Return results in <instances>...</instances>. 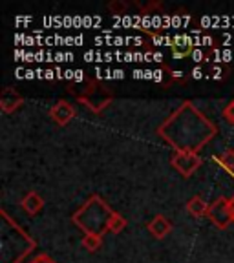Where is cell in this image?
<instances>
[{
	"instance_id": "cell-18",
	"label": "cell",
	"mask_w": 234,
	"mask_h": 263,
	"mask_svg": "<svg viewBox=\"0 0 234 263\" xmlns=\"http://www.w3.org/2000/svg\"><path fill=\"white\" fill-rule=\"evenodd\" d=\"M190 75H192V79H202L203 77V70L200 68V66H196V68L190 71Z\"/></svg>"
},
{
	"instance_id": "cell-22",
	"label": "cell",
	"mask_w": 234,
	"mask_h": 263,
	"mask_svg": "<svg viewBox=\"0 0 234 263\" xmlns=\"http://www.w3.org/2000/svg\"><path fill=\"white\" fill-rule=\"evenodd\" d=\"M82 26L92 28V26H94V18H92V16H82Z\"/></svg>"
},
{
	"instance_id": "cell-7",
	"label": "cell",
	"mask_w": 234,
	"mask_h": 263,
	"mask_svg": "<svg viewBox=\"0 0 234 263\" xmlns=\"http://www.w3.org/2000/svg\"><path fill=\"white\" fill-rule=\"evenodd\" d=\"M148 230H150V234H152L154 238L161 239L172 230V223L165 218V216H156L152 221L148 223Z\"/></svg>"
},
{
	"instance_id": "cell-5",
	"label": "cell",
	"mask_w": 234,
	"mask_h": 263,
	"mask_svg": "<svg viewBox=\"0 0 234 263\" xmlns=\"http://www.w3.org/2000/svg\"><path fill=\"white\" fill-rule=\"evenodd\" d=\"M49 117H51L59 126H64V124H68L75 117V108L71 106L70 103H66V101H59V103L53 104L51 110H49Z\"/></svg>"
},
{
	"instance_id": "cell-23",
	"label": "cell",
	"mask_w": 234,
	"mask_h": 263,
	"mask_svg": "<svg viewBox=\"0 0 234 263\" xmlns=\"http://www.w3.org/2000/svg\"><path fill=\"white\" fill-rule=\"evenodd\" d=\"M53 79H57V73H55V70H46V81H53Z\"/></svg>"
},
{
	"instance_id": "cell-34",
	"label": "cell",
	"mask_w": 234,
	"mask_h": 263,
	"mask_svg": "<svg viewBox=\"0 0 234 263\" xmlns=\"http://www.w3.org/2000/svg\"><path fill=\"white\" fill-rule=\"evenodd\" d=\"M229 209H230V218H232V221H234V197H230Z\"/></svg>"
},
{
	"instance_id": "cell-36",
	"label": "cell",
	"mask_w": 234,
	"mask_h": 263,
	"mask_svg": "<svg viewBox=\"0 0 234 263\" xmlns=\"http://www.w3.org/2000/svg\"><path fill=\"white\" fill-rule=\"evenodd\" d=\"M123 61L124 62H132V61H134V53H124Z\"/></svg>"
},
{
	"instance_id": "cell-2",
	"label": "cell",
	"mask_w": 234,
	"mask_h": 263,
	"mask_svg": "<svg viewBox=\"0 0 234 263\" xmlns=\"http://www.w3.org/2000/svg\"><path fill=\"white\" fill-rule=\"evenodd\" d=\"M114 210L106 205L104 199L99 196H92L77 212L74 214V223L81 227L86 234H99L103 236L108 230V223Z\"/></svg>"
},
{
	"instance_id": "cell-11",
	"label": "cell",
	"mask_w": 234,
	"mask_h": 263,
	"mask_svg": "<svg viewBox=\"0 0 234 263\" xmlns=\"http://www.w3.org/2000/svg\"><path fill=\"white\" fill-rule=\"evenodd\" d=\"M127 227V219L121 216V214L114 212L110 218V223H108V230H112V232H115V234H119L121 230Z\"/></svg>"
},
{
	"instance_id": "cell-33",
	"label": "cell",
	"mask_w": 234,
	"mask_h": 263,
	"mask_svg": "<svg viewBox=\"0 0 234 263\" xmlns=\"http://www.w3.org/2000/svg\"><path fill=\"white\" fill-rule=\"evenodd\" d=\"M132 75H134L136 79H145V71H141V70H134V73Z\"/></svg>"
},
{
	"instance_id": "cell-8",
	"label": "cell",
	"mask_w": 234,
	"mask_h": 263,
	"mask_svg": "<svg viewBox=\"0 0 234 263\" xmlns=\"http://www.w3.org/2000/svg\"><path fill=\"white\" fill-rule=\"evenodd\" d=\"M42 206H44V201H42V197L39 196L37 192H29L28 196L22 199V209H24L29 216H35L37 212H41Z\"/></svg>"
},
{
	"instance_id": "cell-15",
	"label": "cell",
	"mask_w": 234,
	"mask_h": 263,
	"mask_svg": "<svg viewBox=\"0 0 234 263\" xmlns=\"http://www.w3.org/2000/svg\"><path fill=\"white\" fill-rule=\"evenodd\" d=\"M190 57H192V61H194V62H202V61H205L207 55L203 53V51H202L200 48H194V49H192V53H190Z\"/></svg>"
},
{
	"instance_id": "cell-24",
	"label": "cell",
	"mask_w": 234,
	"mask_h": 263,
	"mask_svg": "<svg viewBox=\"0 0 234 263\" xmlns=\"http://www.w3.org/2000/svg\"><path fill=\"white\" fill-rule=\"evenodd\" d=\"M212 79H222V68L214 66L212 68Z\"/></svg>"
},
{
	"instance_id": "cell-13",
	"label": "cell",
	"mask_w": 234,
	"mask_h": 263,
	"mask_svg": "<svg viewBox=\"0 0 234 263\" xmlns=\"http://www.w3.org/2000/svg\"><path fill=\"white\" fill-rule=\"evenodd\" d=\"M214 159H216V157H214ZM216 161H218L222 166H225L227 170H230V172L234 170V152H232V150H227V152Z\"/></svg>"
},
{
	"instance_id": "cell-39",
	"label": "cell",
	"mask_w": 234,
	"mask_h": 263,
	"mask_svg": "<svg viewBox=\"0 0 234 263\" xmlns=\"http://www.w3.org/2000/svg\"><path fill=\"white\" fill-rule=\"evenodd\" d=\"M154 61H156V62L163 61V53H157V51H156V53H154Z\"/></svg>"
},
{
	"instance_id": "cell-29",
	"label": "cell",
	"mask_w": 234,
	"mask_h": 263,
	"mask_svg": "<svg viewBox=\"0 0 234 263\" xmlns=\"http://www.w3.org/2000/svg\"><path fill=\"white\" fill-rule=\"evenodd\" d=\"M55 61H57V62H64L66 61V53H62V51L55 53Z\"/></svg>"
},
{
	"instance_id": "cell-30",
	"label": "cell",
	"mask_w": 234,
	"mask_h": 263,
	"mask_svg": "<svg viewBox=\"0 0 234 263\" xmlns=\"http://www.w3.org/2000/svg\"><path fill=\"white\" fill-rule=\"evenodd\" d=\"M112 73H114V79H123L124 77V71L123 70H114Z\"/></svg>"
},
{
	"instance_id": "cell-26",
	"label": "cell",
	"mask_w": 234,
	"mask_h": 263,
	"mask_svg": "<svg viewBox=\"0 0 234 263\" xmlns=\"http://www.w3.org/2000/svg\"><path fill=\"white\" fill-rule=\"evenodd\" d=\"M114 44L115 46H124V44H127V37H115Z\"/></svg>"
},
{
	"instance_id": "cell-41",
	"label": "cell",
	"mask_w": 234,
	"mask_h": 263,
	"mask_svg": "<svg viewBox=\"0 0 234 263\" xmlns=\"http://www.w3.org/2000/svg\"><path fill=\"white\" fill-rule=\"evenodd\" d=\"M172 77L174 79H181V77H183V71H172Z\"/></svg>"
},
{
	"instance_id": "cell-12",
	"label": "cell",
	"mask_w": 234,
	"mask_h": 263,
	"mask_svg": "<svg viewBox=\"0 0 234 263\" xmlns=\"http://www.w3.org/2000/svg\"><path fill=\"white\" fill-rule=\"evenodd\" d=\"M108 9L114 13V16H123L128 9V4L123 2V0H112L110 4H108Z\"/></svg>"
},
{
	"instance_id": "cell-42",
	"label": "cell",
	"mask_w": 234,
	"mask_h": 263,
	"mask_svg": "<svg viewBox=\"0 0 234 263\" xmlns=\"http://www.w3.org/2000/svg\"><path fill=\"white\" fill-rule=\"evenodd\" d=\"M101 24V16H94V26H99Z\"/></svg>"
},
{
	"instance_id": "cell-14",
	"label": "cell",
	"mask_w": 234,
	"mask_h": 263,
	"mask_svg": "<svg viewBox=\"0 0 234 263\" xmlns=\"http://www.w3.org/2000/svg\"><path fill=\"white\" fill-rule=\"evenodd\" d=\"M223 117H225L227 123L234 124V101H230V103L225 106V110H223Z\"/></svg>"
},
{
	"instance_id": "cell-9",
	"label": "cell",
	"mask_w": 234,
	"mask_h": 263,
	"mask_svg": "<svg viewBox=\"0 0 234 263\" xmlns=\"http://www.w3.org/2000/svg\"><path fill=\"white\" fill-rule=\"evenodd\" d=\"M187 210L192 214L194 218H202V216H205V214L209 212V205L203 201V197L194 196L192 199H189V203H187Z\"/></svg>"
},
{
	"instance_id": "cell-3",
	"label": "cell",
	"mask_w": 234,
	"mask_h": 263,
	"mask_svg": "<svg viewBox=\"0 0 234 263\" xmlns=\"http://www.w3.org/2000/svg\"><path fill=\"white\" fill-rule=\"evenodd\" d=\"M229 203H230V199L220 197V199H216V201L209 206V212H207V218H209L216 227H220V229H227L229 223H232Z\"/></svg>"
},
{
	"instance_id": "cell-28",
	"label": "cell",
	"mask_w": 234,
	"mask_h": 263,
	"mask_svg": "<svg viewBox=\"0 0 234 263\" xmlns=\"http://www.w3.org/2000/svg\"><path fill=\"white\" fill-rule=\"evenodd\" d=\"M75 77V71L74 70H66L64 71V79H68V81H74Z\"/></svg>"
},
{
	"instance_id": "cell-37",
	"label": "cell",
	"mask_w": 234,
	"mask_h": 263,
	"mask_svg": "<svg viewBox=\"0 0 234 263\" xmlns=\"http://www.w3.org/2000/svg\"><path fill=\"white\" fill-rule=\"evenodd\" d=\"M145 79H152V81H154V71L152 70H145Z\"/></svg>"
},
{
	"instance_id": "cell-10",
	"label": "cell",
	"mask_w": 234,
	"mask_h": 263,
	"mask_svg": "<svg viewBox=\"0 0 234 263\" xmlns=\"http://www.w3.org/2000/svg\"><path fill=\"white\" fill-rule=\"evenodd\" d=\"M101 243H103V236L99 234H84V238H82V247L92 252L97 251L99 247H101Z\"/></svg>"
},
{
	"instance_id": "cell-4",
	"label": "cell",
	"mask_w": 234,
	"mask_h": 263,
	"mask_svg": "<svg viewBox=\"0 0 234 263\" xmlns=\"http://www.w3.org/2000/svg\"><path fill=\"white\" fill-rule=\"evenodd\" d=\"M202 164L200 156L194 152H176L172 156V166L183 177H190Z\"/></svg>"
},
{
	"instance_id": "cell-25",
	"label": "cell",
	"mask_w": 234,
	"mask_h": 263,
	"mask_svg": "<svg viewBox=\"0 0 234 263\" xmlns=\"http://www.w3.org/2000/svg\"><path fill=\"white\" fill-rule=\"evenodd\" d=\"M154 81H156V82L163 81V71H161V70H154Z\"/></svg>"
},
{
	"instance_id": "cell-43",
	"label": "cell",
	"mask_w": 234,
	"mask_h": 263,
	"mask_svg": "<svg viewBox=\"0 0 234 263\" xmlns=\"http://www.w3.org/2000/svg\"><path fill=\"white\" fill-rule=\"evenodd\" d=\"M66 61H74V55H71V53H66Z\"/></svg>"
},
{
	"instance_id": "cell-17",
	"label": "cell",
	"mask_w": 234,
	"mask_h": 263,
	"mask_svg": "<svg viewBox=\"0 0 234 263\" xmlns=\"http://www.w3.org/2000/svg\"><path fill=\"white\" fill-rule=\"evenodd\" d=\"M170 22H172L174 28H181V26H183V22H181L179 15H172V16H170Z\"/></svg>"
},
{
	"instance_id": "cell-21",
	"label": "cell",
	"mask_w": 234,
	"mask_h": 263,
	"mask_svg": "<svg viewBox=\"0 0 234 263\" xmlns=\"http://www.w3.org/2000/svg\"><path fill=\"white\" fill-rule=\"evenodd\" d=\"M74 81H75V82H82V81H84V71H82V70H75Z\"/></svg>"
},
{
	"instance_id": "cell-19",
	"label": "cell",
	"mask_w": 234,
	"mask_h": 263,
	"mask_svg": "<svg viewBox=\"0 0 234 263\" xmlns=\"http://www.w3.org/2000/svg\"><path fill=\"white\" fill-rule=\"evenodd\" d=\"M230 59H232V51H230V49H223V51H222V61L223 62H230Z\"/></svg>"
},
{
	"instance_id": "cell-27",
	"label": "cell",
	"mask_w": 234,
	"mask_h": 263,
	"mask_svg": "<svg viewBox=\"0 0 234 263\" xmlns=\"http://www.w3.org/2000/svg\"><path fill=\"white\" fill-rule=\"evenodd\" d=\"M202 44L212 46V37H210V35H203V37H202Z\"/></svg>"
},
{
	"instance_id": "cell-32",
	"label": "cell",
	"mask_w": 234,
	"mask_h": 263,
	"mask_svg": "<svg viewBox=\"0 0 234 263\" xmlns=\"http://www.w3.org/2000/svg\"><path fill=\"white\" fill-rule=\"evenodd\" d=\"M143 37H132V44H136V46H141L143 44Z\"/></svg>"
},
{
	"instance_id": "cell-38",
	"label": "cell",
	"mask_w": 234,
	"mask_h": 263,
	"mask_svg": "<svg viewBox=\"0 0 234 263\" xmlns=\"http://www.w3.org/2000/svg\"><path fill=\"white\" fill-rule=\"evenodd\" d=\"M82 41H84V37H82V35H77V37H75V46H81Z\"/></svg>"
},
{
	"instance_id": "cell-16",
	"label": "cell",
	"mask_w": 234,
	"mask_h": 263,
	"mask_svg": "<svg viewBox=\"0 0 234 263\" xmlns=\"http://www.w3.org/2000/svg\"><path fill=\"white\" fill-rule=\"evenodd\" d=\"M31 263H55V261L51 258H49V256L41 254V256H37L35 259H31Z\"/></svg>"
},
{
	"instance_id": "cell-40",
	"label": "cell",
	"mask_w": 234,
	"mask_h": 263,
	"mask_svg": "<svg viewBox=\"0 0 234 263\" xmlns=\"http://www.w3.org/2000/svg\"><path fill=\"white\" fill-rule=\"evenodd\" d=\"M114 53H104V62H110V61H114Z\"/></svg>"
},
{
	"instance_id": "cell-31",
	"label": "cell",
	"mask_w": 234,
	"mask_h": 263,
	"mask_svg": "<svg viewBox=\"0 0 234 263\" xmlns=\"http://www.w3.org/2000/svg\"><path fill=\"white\" fill-rule=\"evenodd\" d=\"M35 77H37V71L26 70V79H28V81H29V79H35Z\"/></svg>"
},
{
	"instance_id": "cell-20",
	"label": "cell",
	"mask_w": 234,
	"mask_h": 263,
	"mask_svg": "<svg viewBox=\"0 0 234 263\" xmlns=\"http://www.w3.org/2000/svg\"><path fill=\"white\" fill-rule=\"evenodd\" d=\"M82 93H84V95H92V93H95V84H94V82H90V84H86V86H84V90H82Z\"/></svg>"
},
{
	"instance_id": "cell-35",
	"label": "cell",
	"mask_w": 234,
	"mask_h": 263,
	"mask_svg": "<svg viewBox=\"0 0 234 263\" xmlns=\"http://www.w3.org/2000/svg\"><path fill=\"white\" fill-rule=\"evenodd\" d=\"M202 24L205 26V28H209V26L212 24V22H210V18H209V16H203V18H202Z\"/></svg>"
},
{
	"instance_id": "cell-6",
	"label": "cell",
	"mask_w": 234,
	"mask_h": 263,
	"mask_svg": "<svg viewBox=\"0 0 234 263\" xmlns=\"http://www.w3.org/2000/svg\"><path fill=\"white\" fill-rule=\"evenodd\" d=\"M22 104V97L16 93L13 88H4L2 95H0V108L6 111V114H11L15 108H19Z\"/></svg>"
},
{
	"instance_id": "cell-1",
	"label": "cell",
	"mask_w": 234,
	"mask_h": 263,
	"mask_svg": "<svg viewBox=\"0 0 234 263\" xmlns=\"http://www.w3.org/2000/svg\"><path fill=\"white\" fill-rule=\"evenodd\" d=\"M176 152L197 154L216 134V126L192 103H183L157 130Z\"/></svg>"
}]
</instances>
